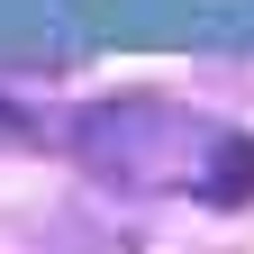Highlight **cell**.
Listing matches in <instances>:
<instances>
[{
  "label": "cell",
  "instance_id": "7a4b0ae2",
  "mask_svg": "<svg viewBox=\"0 0 254 254\" xmlns=\"http://www.w3.org/2000/svg\"><path fill=\"white\" fill-rule=\"evenodd\" d=\"M0 127H9V100H0Z\"/></svg>",
  "mask_w": 254,
  "mask_h": 254
},
{
  "label": "cell",
  "instance_id": "6da1fadb",
  "mask_svg": "<svg viewBox=\"0 0 254 254\" xmlns=\"http://www.w3.org/2000/svg\"><path fill=\"white\" fill-rule=\"evenodd\" d=\"M200 200H218V209H245L254 200V136H218L209 173H200Z\"/></svg>",
  "mask_w": 254,
  "mask_h": 254
}]
</instances>
